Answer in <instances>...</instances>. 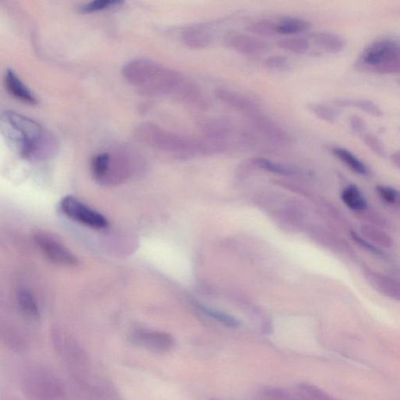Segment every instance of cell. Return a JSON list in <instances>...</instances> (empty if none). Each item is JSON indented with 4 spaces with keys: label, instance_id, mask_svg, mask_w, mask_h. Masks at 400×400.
Listing matches in <instances>:
<instances>
[{
    "label": "cell",
    "instance_id": "1",
    "mask_svg": "<svg viewBox=\"0 0 400 400\" xmlns=\"http://www.w3.org/2000/svg\"><path fill=\"white\" fill-rule=\"evenodd\" d=\"M0 130L10 147L24 159L50 158L57 149L55 137L34 120L15 111H5L0 118Z\"/></svg>",
    "mask_w": 400,
    "mask_h": 400
},
{
    "label": "cell",
    "instance_id": "2",
    "mask_svg": "<svg viewBox=\"0 0 400 400\" xmlns=\"http://www.w3.org/2000/svg\"><path fill=\"white\" fill-rule=\"evenodd\" d=\"M123 75L131 86L151 96H175L185 80L177 71L147 59L125 66Z\"/></svg>",
    "mask_w": 400,
    "mask_h": 400
},
{
    "label": "cell",
    "instance_id": "3",
    "mask_svg": "<svg viewBox=\"0 0 400 400\" xmlns=\"http://www.w3.org/2000/svg\"><path fill=\"white\" fill-rule=\"evenodd\" d=\"M136 133L139 140L145 145L170 154L183 155L214 151L211 145L203 138L180 135L154 124H143L138 127Z\"/></svg>",
    "mask_w": 400,
    "mask_h": 400
},
{
    "label": "cell",
    "instance_id": "4",
    "mask_svg": "<svg viewBox=\"0 0 400 400\" xmlns=\"http://www.w3.org/2000/svg\"><path fill=\"white\" fill-rule=\"evenodd\" d=\"M355 65L363 72L400 75V44L391 38L375 40L363 48Z\"/></svg>",
    "mask_w": 400,
    "mask_h": 400
},
{
    "label": "cell",
    "instance_id": "5",
    "mask_svg": "<svg viewBox=\"0 0 400 400\" xmlns=\"http://www.w3.org/2000/svg\"><path fill=\"white\" fill-rule=\"evenodd\" d=\"M136 157L128 150L116 149L96 155L91 163L93 178L102 184H116L128 178Z\"/></svg>",
    "mask_w": 400,
    "mask_h": 400
},
{
    "label": "cell",
    "instance_id": "6",
    "mask_svg": "<svg viewBox=\"0 0 400 400\" xmlns=\"http://www.w3.org/2000/svg\"><path fill=\"white\" fill-rule=\"evenodd\" d=\"M22 383L24 392L35 400H55L64 395L62 381L44 368L29 370L24 374Z\"/></svg>",
    "mask_w": 400,
    "mask_h": 400
},
{
    "label": "cell",
    "instance_id": "7",
    "mask_svg": "<svg viewBox=\"0 0 400 400\" xmlns=\"http://www.w3.org/2000/svg\"><path fill=\"white\" fill-rule=\"evenodd\" d=\"M60 209L70 219L95 229H102L108 226V221L102 215L80 200L71 196L62 199Z\"/></svg>",
    "mask_w": 400,
    "mask_h": 400
},
{
    "label": "cell",
    "instance_id": "8",
    "mask_svg": "<svg viewBox=\"0 0 400 400\" xmlns=\"http://www.w3.org/2000/svg\"><path fill=\"white\" fill-rule=\"evenodd\" d=\"M247 118L253 131L265 141L281 147H289L292 144V137L289 133L262 111L254 113Z\"/></svg>",
    "mask_w": 400,
    "mask_h": 400
},
{
    "label": "cell",
    "instance_id": "9",
    "mask_svg": "<svg viewBox=\"0 0 400 400\" xmlns=\"http://www.w3.org/2000/svg\"><path fill=\"white\" fill-rule=\"evenodd\" d=\"M201 137L220 147H228V142L235 132L233 124L226 118H208L200 120L197 125Z\"/></svg>",
    "mask_w": 400,
    "mask_h": 400
},
{
    "label": "cell",
    "instance_id": "10",
    "mask_svg": "<svg viewBox=\"0 0 400 400\" xmlns=\"http://www.w3.org/2000/svg\"><path fill=\"white\" fill-rule=\"evenodd\" d=\"M35 242L51 262L64 266H75L78 264V260L74 254L52 235L39 233L35 235Z\"/></svg>",
    "mask_w": 400,
    "mask_h": 400
},
{
    "label": "cell",
    "instance_id": "11",
    "mask_svg": "<svg viewBox=\"0 0 400 400\" xmlns=\"http://www.w3.org/2000/svg\"><path fill=\"white\" fill-rule=\"evenodd\" d=\"M131 342L156 354H166L172 351L174 339L168 333L149 330H138L131 336Z\"/></svg>",
    "mask_w": 400,
    "mask_h": 400
},
{
    "label": "cell",
    "instance_id": "12",
    "mask_svg": "<svg viewBox=\"0 0 400 400\" xmlns=\"http://www.w3.org/2000/svg\"><path fill=\"white\" fill-rule=\"evenodd\" d=\"M363 277L373 289L387 298L400 302V281L391 275L365 268Z\"/></svg>",
    "mask_w": 400,
    "mask_h": 400
},
{
    "label": "cell",
    "instance_id": "13",
    "mask_svg": "<svg viewBox=\"0 0 400 400\" xmlns=\"http://www.w3.org/2000/svg\"><path fill=\"white\" fill-rule=\"evenodd\" d=\"M215 93L216 98L221 102L224 105L244 113L246 117L262 111L258 102L250 96L235 92V91L219 88L215 90Z\"/></svg>",
    "mask_w": 400,
    "mask_h": 400
},
{
    "label": "cell",
    "instance_id": "14",
    "mask_svg": "<svg viewBox=\"0 0 400 400\" xmlns=\"http://www.w3.org/2000/svg\"><path fill=\"white\" fill-rule=\"evenodd\" d=\"M227 44L236 52L245 56L262 55L269 50V44L257 36L244 33L230 35Z\"/></svg>",
    "mask_w": 400,
    "mask_h": 400
},
{
    "label": "cell",
    "instance_id": "15",
    "mask_svg": "<svg viewBox=\"0 0 400 400\" xmlns=\"http://www.w3.org/2000/svg\"><path fill=\"white\" fill-rule=\"evenodd\" d=\"M181 41L185 46L192 50H203L213 42V33L206 26H192L186 28L181 33Z\"/></svg>",
    "mask_w": 400,
    "mask_h": 400
},
{
    "label": "cell",
    "instance_id": "16",
    "mask_svg": "<svg viewBox=\"0 0 400 400\" xmlns=\"http://www.w3.org/2000/svg\"><path fill=\"white\" fill-rule=\"evenodd\" d=\"M5 87L8 92L17 100L28 105L37 104L38 100L13 70L8 69L5 75Z\"/></svg>",
    "mask_w": 400,
    "mask_h": 400
},
{
    "label": "cell",
    "instance_id": "17",
    "mask_svg": "<svg viewBox=\"0 0 400 400\" xmlns=\"http://www.w3.org/2000/svg\"><path fill=\"white\" fill-rule=\"evenodd\" d=\"M174 96L186 104L202 110L209 107L207 96L195 82L185 80Z\"/></svg>",
    "mask_w": 400,
    "mask_h": 400
},
{
    "label": "cell",
    "instance_id": "18",
    "mask_svg": "<svg viewBox=\"0 0 400 400\" xmlns=\"http://www.w3.org/2000/svg\"><path fill=\"white\" fill-rule=\"evenodd\" d=\"M311 39L315 45L331 54L341 53L347 45L343 36L334 33H314L311 34Z\"/></svg>",
    "mask_w": 400,
    "mask_h": 400
},
{
    "label": "cell",
    "instance_id": "19",
    "mask_svg": "<svg viewBox=\"0 0 400 400\" xmlns=\"http://www.w3.org/2000/svg\"><path fill=\"white\" fill-rule=\"evenodd\" d=\"M331 150L337 159L356 174L361 175V176H367L370 174V170L365 162H363L350 150L340 147H332Z\"/></svg>",
    "mask_w": 400,
    "mask_h": 400
},
{
    "label": "cell",
    "instance_id": "20",
    "mask_svg": "<svg viewBox=\"0 0 400 400\" xmlns=\"http://www.w3.org/2000/svg\"><path fill=\"white\" fill-rule=\"evenodd\" d=\"M359 230V233L363 238L381 248H390L394 246V239L383 228L363 224Z\"/></svg>",
    "mask_w": 400,
    "mask_h": 400
},
{
    "label": "cell",
    "instance_id": "21",
    "mask_svg": "<svg viewBox=\"0 0 400 400\" xmlns=\"http://www.w3.org/2000/svg\"><path fill=\"white\" fill-rule=\"evenodd\" d=\"M341 199L349 210L357 214H361L368 208L366 198L355 185H349L345 188L341 193Z\"/></svg>",
    "mask_w": 400,
    "mask_h": 400
},
{
    "label": "cell",
    "instance_id": "22",
    "mask_svg": "<svg viewBox=\"0 0 400 400\" xmlns=\"http://www.w3.org/2000/svg\"><path fill=\"white\" fill-rule=\"evenodd\" d=\"M335 104L339 107H349L357 109L370 116L380 118L383 116V111L372 100L362 99H341L335 101Z\"/></svg>",
    "mask_w": 400,
    "mask_h": 400
},
{
    "label": "cell",
    "instance_id": "23",
    "mask_svg": "<svg viewBox=\"0 0 400 400\" xmlns=\"http://www.w3.org/2000/svg\"><path fill=\"white\" fill-rule=\"evenodd\" d=\"M277 33L280 35H296L310 30L311 24L307 20L297 17H284L276 22Z\"/></svg>",
    "mask_w": 400,
    "mask_h": 400
},
{
    "label": "cell",
    "instance_id": "24",
    "mask_svg": "<svg viewBox=\"0 0 400 400\" xmlns=\"http://www.w3.org/2000/svg\"><path fill=\"white\" fill-rule=\"evenodd\" d=\"M298 400H337L320 388L308 383H300L296 390Z\"/></svg>",
    "mask_w": 400,
    "mask_h": 400
},
{
    "label": "cell",
    "instance_id": "25",
    "mask_svg": "<svg viewBox=\"0 0 400 400\" xmlns=\"http://www.w3.org/2000/svg\"><path fill=\"white\" fill-rule=\"evenodd\" d=\"M17 301L21 310L27 317L32 319L39 318V307L33 294L28 290L26 289H20L17 295Z\"/></svg>",
    "mask_w": 400,
    "mask_h": 400
},
{
    "label": "cell",
    "instance_id": "26",
    "mask_svg": "<svg viewBox=\"0 0 400 400\" xmlns=\"http://www.w3.org/2000/svg\"><path fill=\"white\" fill-rule=\"evenodd\" d=\"M307 108L315 117L329 124L336 123L339 114L336 108L317 102L309 104Z\"/></svg>",
    "mask_w": 400,
    "mask_h": 400
},
{
    "label": "cell",
    "instance_id": "27",
    "mask_svg": "<svg viewBox=\"0 0 400 400\" xmlns=\"http://www.w3.org/2000/svg\"><path fill=\"white\" fill-rule=\"evenodd\" d=\"M260 398L268 400H298L295 390L291 391L286 388L266 386L259 392Z\"/></svg>",
    "mask_w": 400,
    "mask_h": 400
},
{
    "label": "cell",
    "instance_id": "28",
    "mask_svg": "<svg viewBox=\"0 0 400 400\" xmlns=\"http://www.w3.org/2000/svg\"><path fill=\"white\" fill-rule=\"evenodd\" d=\"M278 46L291 53L302 54L308 51L310 44H309V41L307 39L293 37L284 39L278 42Z\"/></svg>",
    "mask_w": 400,
    "mask_h": 400
},
{
    "label": "cell",
    "instance_id": "29",
    "mask_svg": "<svg viewBox=\"0 0 400 400\" xmlns=\"http://www.w3.org/2000/svg\"><path fill=\"white\" fill-rule=\"evenodd\" d=\"M253 166L265 170L271 173L291 175L295 174V171L292 168H289L286 165H282L280 163H275L268 159L257 158L253 161Z\"/></svg>",
    "mask_w": 400,
    "mask_h": 400
},
{
    "label": "cell",
    "instance_id": "30",
    "mask_svg": "<svg viewBox=\"0 0 400 400\" xmlns=\"http://www.w3.org/2000/svg\"><path fill=\"white\" fill-rule=\"evenodd\" d=\"M375 192L385 203L400 208V190L389 185H379L375 187Z\"/></svg>",
    "mask_w": 400,
    "mask_h": 400
},
{
    "label": "cell",
    "instance_id": "31",
    "mask_svg": "<svg viewBox=\"0 0 400 400\" xmlns=\"http://www.w3.org/2000/svg\"><path fill=\"white\" fill-rule=\"evenodd\" d=\"M247 30L253 34L264 36V37L278 35L276 22L271 21L260 20L254 21L248 24Z\"/></svg>",
    "mask_w": 400,
    "mask_h": 400
},
{
    "label": "cell",
    "instance_id": "32",
    "mask_svg": "<svg viewBox=\"0 0 400 400\" xmlns=\"http://www.w3.org/2000/svg\"><path fill=\"white\" fill-rule=\"evenodd\" d=\"M124 2L118 1V0H96L87 3L78 7V10L83 14L93 13V12L104 10L118 7Z\"/></svg>",
    "mask_w": 400,
    "mask_h": 400
},
{
    "label": "cell",
    "instance_id": "33",
    "mask_svg": "<svg viewBox=\"0 0 400 400\" xmlns=\"http://www.w3.org/2000/svg\"><path fill=\"white\" fill-rule=\"evenodd\" d=\"M349 235L350 238L352 239L355 244L363 248V250H365L367 252L372 254V255L375 257L380 258L385 257V254L381 248L374 245L371 242L363 238L360 233L350 231Z\"/></svg>",
    "mask_w": 400,
    "mask_h": 400
},
{
    "label": "cell",
    "instance_id": "34",
    "mask_svg": "<svg viewBox=\"0 0 400 400\" xmlns=\"http://www.w3.org/2000/svg\"><path fill=\"white\" fill-rule=\"evenodd\" d=\"M200 310L208 314L209 317L219 321V322L226 325L228 327H231V328H237L239 326V322L238 320L235 318L230 316V315L216 310L206 307L204 306H199Z\"/></svg>",
    "mask_w": 400,
    "mask_h": 400
},
{
    "label": "cell",
    "instance_id": "35",
    "mask_svg": "<svg viewBox=\"0 0 400 400\" xmlns=\"http://www.w3.org/2000/svg\"><path fill=\"white\" fill-rule=\"evenodd\" d=\"M361 138L363 142L366 145V147L371 150L374 154L379 157H384L385 156L384 144L378 136L372 134V133L365 132Z\"/></svg>",
    "mask_w": 400,
    "mask_h": 400
},
{
    "label": "cell",
    "instance_id": "36",
    "mask_svg": "<svg viewBox=\"0 0 400 400\" xmlns=\"http://www.w3.org/2000/svg\"><path fill=\"white\" fill-rule=\"evenodd\" d=\"M264 65L266 68L273 71H284L290 69L289 60L280 54H275V55L266 58Z\"/></svg>",
    "mask_w": 400,
    "mask_h": 400
},
{
    "label": "cell",
    "instance_id": "37",
    "mask_svg": "<svg viewBox=\"0 0 400 400\" xmlns=\"http://www.w3.org/2000/svg\"><path fill=\"white\" fill-rule=\"evenodd\" d=\"M367 209L361 213L365 217V219L368 221L367 224L381 228L389 226V221L385 219L383 215H380L376 211H367Z\"/></svg>",
    "mask_w": 400,
    "mask_h": 400
},
{
    "label": "cell",
    "instance_id": "38",
    "mask_svg": "<svg viewBox=\"0 0 400 400\" xmlns=\"http://www.w3.org/2000/svg\"><path fill=\"white\" fill-rule=\"evenodd\" d=\"M349 124L351 131H352L354 134L362 136L367 132V125L365 120H363L358 115H353L349 120Z\"/></svg>",
    "mask_w": 400,
    "mask_h": 400
},
{
    "label": "cell",
    "instance_id": "39",
    "mask_svg": "<svg viewBox=\"0 0 400 400\" xmlns=\"http://www.w3.org/2000/svg\"><path fill=\"white\" fill-rule=\"evenodd\" d=\"M390 161L394 167L400 169V150L396 151L391 155Z\"/></svg>",
    "mask_w": 400,
    "mask_h": 400
},
{
    "label": "cell",
    "instance_id": "40",
    "mask_svg": "<svg viewBox=\"0 0 400 400\" xmlns=\"http://www.w3.org/2000/svg\"><path fill=\"white\" fill-rule=\"evenodd\" d=\"M390 275L396 278L397 280L400 281V269H393Z\"/></svg>",
    "mask_w": 400,
    "mask_h": 400
},
{
    "label": "cell",
    "instance_id": "41",
    "mask_svg": "<svg viewBox=\"0 0 400 400\" xmlns=\"http://www.w3.org/2000/svg\"><path fill=\"white\" fill-rule=\"evenodd\" d=\"M7 400H20V399H18L15 398V397H10V398L7 399Z\"/></svg>",
    "mask_w": 400,
    "mask_h": 400
},
{
    "label": "cell",
    "instance_id": "42",
    "mask_svg": "<svg viewBox=\"0 0 400 400\" xmlns=\"http://www.w3.org/2000/svg\"><path fill=\"white\" fill-rule=\"evenodd\" d=\"M212 400H222V399H212ZM258 400H268V399L260 398Z\"/></svg>",
    "mask_w": 400,
    "mask_h": 400
},
{
    "label": "cell",
    "instance_id": "43",
    "mask_svg": "<svg viewBox=\"0 0 400 400\" xmlns=\"http://www.w3.org/2000/svg\"><path fill=\"white\" fill-rule=\"evenodd\" d=\"M399 131H400V129H399Z\"/></svg>",
    "mask_w": 400,
    "mask_h": 400
},
{
    "label": "cell",
    "instance_id": "44",
    "mask_svg": "<svg viewBox=\"0 0 400 400\" xmlns=\"http://www.w3.org/2000/svg\"><path fill=\"white\" fill-rule=\"evenodd\" d=\"M399 13H400V11H399Z\"/></svg>",
    "mask_w": 400,
    "mask_h": 400
}]
</instances>
